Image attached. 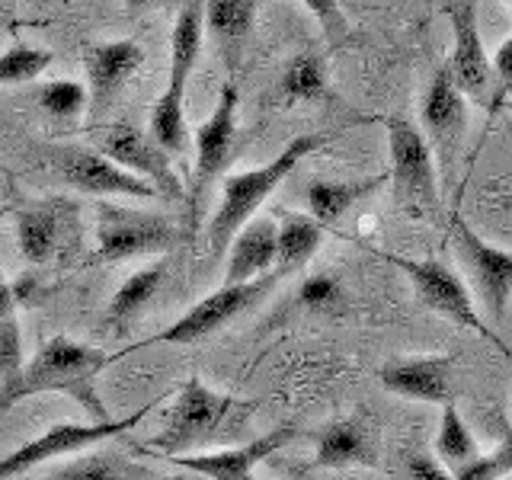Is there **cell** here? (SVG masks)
Masks as SVG:
<instances>
[{
    "label": "cell",
    "mask_w": 512,
    "mask_h": 480,
    "mask_svg": "<svg viewBox=\"0 0 512 480\" xmlns=\"http://www.w3.org/2000/svg\"><path fill=\"white\" fill-rule=\"evenodd\" d=\"M122 352H103L96 346L74 343L68 336H52L36 356H32L13 384L0 388V413L10 410L16 400H26L42 391H58L74 397L80 407L90 413V420L106 423L112 420L106 404L96 394V378H100L112 362H119Z\"/></svg>",
    "instance_id": "cell-1"
},
{
    "label": "cell",
    "mask_w": 512,
    "mask_h": 480,
    "mask_svg": "<svg viewBox=\"0 0 512 480\" xmlns=\"http://www.w3.org/2000/svg\"><path fill=\"white\" fill-rule=\"evenodd\" d=\"M256 407H260V400H237L231 394H218L202 378L192 375L170 404L160 432L148 439V448L164 458L186 455L192 448L208 452L218 442L224 448V442L237 439L250 426Z\"/></svg>",
    "instance_id": "cell-2"
},
{
    "label": "cell",
    "mask_w": 512,
    "mask_h": 480,
    "mask_svg": "<svg viewBox=\"0 0 512 480\" xmlns=\"http://www.w3.org/2000/svg\"><path fill=\"white\" fill-rule=\"evenodd\" d=\"M324 144H327L324 135H301L295 141H288L282 154L272 157L269 164L247 170V173L221 176V202L215 208L212 221H208V250H212L215 260L228 250L231 237L260 212V205L279 189L285 176L292 173L308 154L324 148Z\"/></svg>",
    "instance_id": "cell-3"
},
{
    "label": "cell",
    "mask_w": 512,
    "mask_h": 480,
    "mask_svg": "<svg viewBox=\"0 0 512 480\" xmlns=\"http://www.w3.org/2000/svg\"><path fill=\"white\" fill-rule=\"evenodd\" d=\"M388 151H391V189L394 205L407 218L432 221L439 215V183H436V160L432 148L423 138L420 125L407 116H388Z\"/></svg>",
    "instance_id": "cell-4"
},
{
    "label": "cell",
    "mask_w": 512,
    "mask_h": 480,
    "mask_svg": "<svg viewBox=\"0 0 512 480\" xmlns=\"http://www.w3.org/2000/svg\"><path fill=\"white\" fill-rule=\"evenodd\" d=\"M378 256L384 263H391V266H397L400 272H404L426 311L448 317L452 324H458L464 330H474L477 336H484L490 346L500 349L503 356H512V349L484 324V317L477 314L468 285H464L461 276H455V272L448 269L445 263L432 260V256H429V260H410V256H397V253H388V250H378Z\"/></svg>",
    "instance_id": "cell-5"
},
{
    "label": "cell",
    "mask_w": 512,
    "mask_h": 480,
    "mask_svg": "<svg viewBox=\"0 0 512 480\" xmlns=\"http://www.w3.org/2000/svg\"><path fill=\"white\" fill-rule=\"evenodd\" d=\"M279 282H282V276L276 269L266 272V276H260V279H250V282H237V285L224 282L221 288H215L212 295H205L202 301L192 304V308L180 320H176L173 327L160 330V333L148 336V340L122 349V356H128V352H135V349H144V346H154V343H196V340H205V336H212L221 327H228L234 317L256 308V304H260L266 295L276 292Z\"/></svg>",
    "instance_id": "cell-6"
},
{
    "label": "cell",
    "mask_w": 512,
    "mask_h": 480,
    "mask_svg": "<svg viewBox=\"0 0 512 480\" xmlns=\"http://www.w3.org/2000/svg\"><path fill=\"white\" fill-rule=\"evenodd\" d=\"M180 237V228L167 215L96 202V260L100 263L167 253L180 244Z\"/></svg>",
    "instance_id": "cell-7"
},
{
    "label": "cell",
    "mask_w": 512,
    "mask_h": 480,
    "mask_svg": "<svg viewBox=\"0 0 512 480\" xmlns=\"http://www.w3.org/2000/svg\"><path fill=\"white\" fill-rule=\"evenodd\" d=\"M164 397L167 394L154 397L151 404H144L132 416H125V420H106V423L90 420V423H55V426H48L39 439H32V442L16 448V452L0 458V480H13V477L39 468V464L52 461L58 455H74V452H84V448H93V445H100V442H106L112 436H122V432L135 429L144 416L154 410V404H160Z\"/></svg>",
    "instance_id": "cell-8"
},
{
    "label": "cell",
    "mask_w": 512,
    "mask_h": 480,
    "mask_svg": "<svg viewBox=\"0 0 512 480\" xmlns=\"http://www.w3.org/2000/svg\"><path fill=\"white\" fill-rule=\"evenodd\" d=\"M45 167L55 170L58 180L84 196H128V199H160L151 183L112 164L100 151L84 144H48Z\"/></svg>",
    "instance_id": "cell-9"
},
{
    "label": "cell",
    "mask_w": 512,
    "mask_h": 480,
    "mask_svg": "<svg viewBox=\"0 0 512 480\" xmlns=\"http://www.w3.org/2000/svg\"><path fill=\"white\" fill-rule=\"evenodd\" d=\"M93 141H96L93 151H100L116 167L141 176L144 183H151L157 189V196L183 199V183L173 170L170 154L151 135H144L138 125L112 122L103 128H93Z\"/></svg>",
    "instance_id": "cell-10"
},
{
    "label": "cell",
    "mask_w": 512,
    "mask_h": 480,
    "mask_svg": "<svg viewBox=\"0 0 512 480\" xmlns=\"http://www.w3.org/2000/svg\"><path fill=\"white\" fill-rule=\"evenodd\" d=\"M452 244L480 304H484L487 314L500 324L512 298V250L490 244V240L480 237L461 215L452 218Z\"/></svg>",
    "instance_id": "cell-11"
},
{
    "label": "cell",
    "mask_w": 512,
    "mask_h": 480,
    "mask_svg": "<svg viewBox=\"0 0 512 480\" xmlns=\"http://www.w3.org/2000/svg\"><path fill=\"white\" fill-rule=\"evenodd\" d=\"M16 247L29 263H52L80 240V205L68 196H48L13 218Z\"/></svg>",
    "instance_id": "cell-12"
},
{
    "label": "cell",
    "mask_w": 512,
    "mask_h": 480,
    "mask_svg": "<svg viewBox=\"0 0 512 480\" xmlns=\"http://www.w3.org/2000/svg\"><path fill=\"white\" fill-rule=\"evenodd\" d=\"M445 16L452 23V55L445 61L448 74H452L464 100L493 109V68L477 29L474 0H448Z\"/></svg>",
    "instance_id": "cell-13"
},
{
    "label": "cell",
    "mask_w": 512,
    "mask_h": 480,
    "mask_svg": "<svg viewBox=\"0 0 512 480\" xmlns=\"http://www.w3.org/2000/svg\"><path fill=\"white\" fill-rule=\"evenodd\" d=\"M420 122H423L420 132L429 141V148H436L439 170L445 176H452L464 128H468V103H464L461 90L455 87L445 61L439 64L436 77L429 80V90L420 106Z\"/></svg>",
    "instance_id": "cell-14"
},
{
    "label": "cell",
    "mask_w": 512,
    "mask_h": 480,
    "mask_svg": "<svg viewBox=\"0 0 512 480\" xmlns=\"http://www.w3.org/2000/svg\"><path fill=\"white\" fill-rule=\"evenodd\" d=\"M298 436L301 432L295 423H282L250 442L208 448V452H196V455H176V458H170V464L196 471L208 480H256V464H263L269 455H276L279 448L295 442Z\"/></svg>",
    "instance_id": "cell-15"
},
{
    "label": "cell",
    "mask_w": 512,
    "mask_h": 480,
    "mask_svg": "<svg viewBox=\"0 0 512 480\" xmlns=\"http://www.w3.org/2000/svg\"><path fill=\"white\" fill-rule=\"evenodd\" d=\"M144 64V48L132 39L116 42H93L84 52L87 71V112L90 122L103 119L116 103V96L125 90L128 80Z\"/></svg>",
    "instance_id": "cell-16"
},
{
    "label": "cell",
    "mask_w": 512,
    "mask_h": 480,
    "mask_svg": "<svg viewBox=\"0 0 512 480\" xmlns=\"http://www.w3.org/2000/svg\"><path fill=\"white\" fill-rule=\"evenodd\" d=\"M234 135H237V87L224 84L212 116L196 128V173H192V208L196 212L205 192L212 189L215 180H221V170L228 167Z\"/></svg>",
    "instance_id": "cell-17"
},
{
    "label": "cell",
    "mask_w": 512,
    "mask_h": 480,
    "mask_svg": "<svg viewBox=\"0 0 512 480\" xmlns=\"http://www.w3.org/2000/svg\"><path fill=\"white\" fill-rule=\"evenodd\" d=\"M452 356H420V359H397L378 368V381L384 391L397 397L420 400V404H455V381H452Z\"/></svg>",
    "instance_id": "cell-18"
},
{
    "label": "cell",
    "mask_w": 512,
    "mask_h": 480,
    "mask_svg": "<svg viewBox=\"0 0 512 480\" xmlns=\"http://www.w3.org/2000/svg\"><path fill=\"white\" fill-rule=\"evenodd\" d=\"M378 436L362 416H343L314 432L317 468H378Z\"/></svg>",
    "instance_id": "cell-19"
},
{
    "label": "cell",
    "mask_w": 512,
    "mask_h": 480,
    "mask_svg": "<svg viewBox=\"0 0 512 480\" xmlns=\"http://www.w3.org/2000/svg\"><path fill=\"white\" fill-rule=\"evenodd\" d=\"M276 269V221L250 218L228 244V269L224 282H250Z\"/></svg>",
    "instance_id": "cell-20"
},
{
    "label": "cell",
    "mask_w": 512,
    "mask_h": 480,
    "mask_svg": "<svg viewBox=\"0 0 512 480\" xmlns=\"http://www.w3.org/2000/svg\"><path fill=\"white\" fill-rule=\"evenodd\" d=\"M384 183H388V173L365 176V180H314L308 186L311 218L320 224V228H333L349 208H356L362 199L375 196Z\"/></svg>",
    "instance_id": "cell-21"
},
{
    "label": "cell",
    "mask_w": 512,
    "mask_h": 480,
    "mask_svg": "<svg viewBox=\"0 0 512 480\" xmlns=\"http://www.w3.org/2000/svg\"><path fill=\"white\" fill-rule=\"evenodd\" d=\"M205 36V0H186L170 32V90L186 93L189 74L196 71Z\"/></svg>",
    "instance_id": "cell-22"
},
{
    "label": "cell",
    "mask_w": 512,
    "mask_h": 480,
    "mask_svg": "<svg viewBox=\"0 0 512 480\" xmlns=\"http://www.w3.org/2000/svg\"><path fill=\"white\" fill-rule=\"evenodd\" d=\"M39 480H160V477L148 464H141L122 452H112V448L93 445L90 455H80L68 464H61V468Z\"/></svg>",
    "instance_id": "cell-23"
},
{
    "label": "cell",
    "mask_w": 512,
    "mask_h": 480,
    "mask_svg": "<svg viewBox=\"0 0 512 480\" xmlns=\"http://www.w3.org/2000/svg\"><path fill=\"white\" fill-rule=\"evenodd\" d=\"M320 240H324V228L311 215H295V212H279L276 224V272L282 279L295 276L308 260L317 253Z\"/></svg>",
    "instance_id": "cell-24"
},
{
    "label": "cell",
    "mask_w": 512,
    "mask_h": 480,
    "mask_svg": "<svg viewBox=\"0 0 512 480\" xmlns=\"http://www.w3.org/2000/svg\"><path fill=\"white\" fill-rule=\"evenodd\" d=\"M164 272H167L164 260H157L148 269L132 272V276H128L116 288V295L109 298V304H106V324L116 327V330H125L128 324H132V320H138V314L148 308V301L154 298L160 279H164Z\"/></svg>",
    "instance_id": "cell-25"
},
{
    "label": "cell",
    "mask_w": 512,
    "mask_h": 480,
    "mask_svg": "<svg viewBox=\"0 0 512 480\" xmlns=\"http://www.w3.org/2000/svg\"><path fill=\"white\" fill-rule=\"evenodd\" d=\"M186 93L180 90H164L160 100L151 109V125L148 135L164 148L170 157H186L189 151V125H186Z\"/></svg>",
    "instance_id": "cell-26"
},
{
    "label": "cell",
    "mask_w": 512,
    "mask_h": 480,
    "mask_svg": "<svg viewBox=\"0 0 512 480\" xmlns=\"http://www.w3.org/2000/svg\"><path fill=\"white\" fill-rule=\"evenodd\" d=\"M282 96L288 103H314L324 100L330 93L327 84V58L317 52H301L292 61L285 64L282 84H279Z\"/></svg>",
    "instance_id": "cell-27"
},
{
    "label": "cell",
    "mask_w": 512,
    "mask_h": 480,
    "mask_svg": "<svg viewBox=\"0 0 512 480\" xmlns=\"http://www.w3.org/2000/svg\"><path fill=\"white\" fill-rule=\"evenodd\" d=\"M480 455V445L477 439L471 436L468 423L461 420V413L455 404H445L442 407V423H439V432H436V458L445 464L448 471H461L468 468L471 461H477Z\"/></svg>",
    "instance_id": "cell-28"
},
{
    "label": "cell",
    "mask_w": 512,
    "mask_h": 480,
    "mask_svg": "<svg viewBox=\"0 0 512 480\" xmlns=\"http://www.w3.org/2000/svg\"><path fill=\"white\" fill-rule=\"evenodd\" d=\"M260 0H205V29L224 45H237L247 36Z\"/></svg>",
    "instance_id": "cell-29"
},
{
    "label": "cell",
    "mask_w": 512,
    "mask_h": 480,
    "mask_svg": "<svg viewBox=\"0 0 512 480\" xmlns=\"http://www.w3.org/2000/svg\"><path fill=\"white\" fill-rule=\"evenodd\" d=\"M298 308L311 311V314H340L346 308V292L343 282L330 276V272H314L308 276L295 292Z\"/></svg>",
    "instance_id": "cell-30"
},
{
    "label": "cell",
    "mask_w": 512,
    "mask_h": 480,
    "mask_svg": "<svg viewBox=\"0 0 512 480\" xmlns=\"http://www.w3.org/2000/svg\"><path fill=\"white\" fill-rule=\"evenodd\" d=\"M48 64H52V52L16 42L7 48L4 55H0V87L4 84H29V80H36Z\"/></svg>",
    "instance_id": "cell-31"
},
{
    "label": "cell",
    "mask_w": 512,
    "mask_h": 480,
    "mask_svg": "<svg viewBox=\"0 0 512 480\" xmlns=\"http://www.w3.org/2000/svg\"><path fill=\"white\" fill-rule=\"evenodd\" d=\"M39 106L52 119H77L87 109V87L77 80H52L39 87Z\"/></svg>",
    "instance_id": "cell-32"
},
{
    "label": "cell",
    "mask_w": 512,
    "mask_h": 480,
    "mask_svg": "<svg viewBox=\"0 0 512 480\" xmlns=\"http://www.w3.org/2000/svg\"><path fill=\"white\" fill-rule=\"evenodd\" d=\"M512 471V429L503 426V442L493 448V452L480 455L471 461L468 468L455 471L458 480H500Z\"/></svg>",
    "instance_id": "cell-33"
},
{
    "label": "cell",
    "mask_w": 512,
    "mask_h": 480,
    "mask_svg": "<svg viewBox=\"0 0 512 480\" xmlns=\"http://www.w3.org/2000/svg\"><path fill=\"white\" fill-rule=\"evenodd\" d=\"M23 333H20V320L16 314L0 320V384H13L16 375L23 372Z\"/></svg>",
    "instance_id": "cell-34"
},
{
    "label": "cell",
    "mask_w": 512,
    "mask_h": 480,
    "mask_svg": "<svg viewBox=\"0 0 512 480\" xmlns=\"http://www.w3.org/2000/svg\"><path fill=\"white\" fill-rule=\"evenodd\" d=\"M301 4L314 13V20L330 45H343L349 39V23L340 10V0H301Z\"/></svg>",
    "instance_id": "cell-35"
},
{
    "label": "cell",
    "mask_w": 512,
    "mask_h": 480,
    "mask_svg": "<svg viewBox=\"0 0 512 480\" xmlns=\"http://www.w3.org/2000/svg\"><path fill=\"white\" fill-rule=\"evenodd\" d=\"M404 474L407 480H458L455 471H448L436 455L423 452V448H410L404 455Z\"/></svg>",
    "instance_id": "cell-36"
},
{
    "label": "cell",
    "mask_w": 512,
    "mask_h": 480,
    "mask_svg": "<svg viewBox=\"0 0 512 480\" xmlns=\"http://www.w3.org/2000/svg\"><path fill=\"white\" fill-rule=\"evenodd\" d=\"M490 68H493V109H500L503 100L512 96V36L496 48Z\"/></svg>",
    "instance_id": "cell-37"
},
{
    "label": "cell",
    "mask_w": 512,
    "mask_h": 480,
    "mask_svg": "<svg viewBox=\"0 0 512 480\" xmlns=\"http://www.w3.org/2000/svg\"><path fill=\"white\" fill-rule=\"evenodd\" d=\"M16 314V295H13V285L0 276V320Z\"/></svg>",
    "instance_id": "cell-38"
},
{
    "label": "cell",
    "mask_w": 512,
    "mask_h": 480,
    "mask_svg": "<svg viewBox=\"0 0 512 480\" xmlns=\"http://www.w3.org/2000/svg\"><path fill=\"white\" fill-rule=\"evenodd\" d=\"M128 7H151V4H160V0H125Z\"/></svg>",
    "instance_id": "cell-39"
},
{
    "label": "cell",
    "mask_w": 512,
    "mask_h": 480,
    "mask_svg": "<svg viewBox=\"0 0 512 480\" xmlns=\"http://www.w3.org/2000/svg\"><path fill=\"white\" fill-rule=\"evenodd\" d=\"M10 4H13V0H0V10H7Z\"/></svg>",
    "instance_id": "cell-40"
},
{
    "label": "cell",
    "mask_w": 512,
    "mask_h": 480,
    "mask_svg": "<svg viewBox=\"0 0 512 480\" xmlns=\"http://www.w3.org/2000/svg\"><path fill=\"white\" fill-rule=\"evenodd\" d=\"M160 480H164V477H160Z\"/></svg>",
    "instance_id": "cell-41"
}]
</instances>
